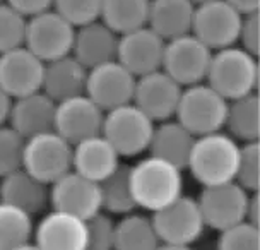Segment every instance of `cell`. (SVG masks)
I'll list each match as a JSON object with an SVG mask.
<instances>
[{"instance_id": "cell-26", "label": "cell", "mask_w": 260, "mask_h": 250, "mask_svg": "<svg viewBox=\"0 0 260 250\" xmlns=\"http://www.w3.org/2000/svg\"><path fill=\"white\" fill-rule=\"evenodd\" d=\"M258 106L260 100L257 91L240 98L228 101L224 129L236 141L248 142L258 141L260 123H258Z\"/></svg>"}, {"instance_id": "cell-19", "label": "cell", "mask_w": 260, "mask_h": 250, "mask_svg": "<svg viewBox=\"0 0 260 250\" xmlns=\"http://www.w3.org/2000/svg\"><path fill=\"white\" fill-rule=\"evenodd\" d=\"M57 101L40 89L12 100L7 123L27 139L40 132L52 131L55 123Z\"/></svg>"}, {"instance_id": "cell-30", "label": "cell", "mask_w": 260, "mask_h": 250, "mask_svg": "<svg viewBox=\"0 0 260 250\" xmlns=\"http://www.w3.org/2000/svg\"><path fill=\"white\" fill-rule=\"evenodd\" d=\"M151 0H103L100 19L115 33L123 35L147 24Z\"/></svg>"}, {"instance_id": "cell-42", "label": "cell", "mask_w": 260, "mask_h": 250, "mask_svg": "<svg viewBox=\"0 0 260 250\" xmlns=\"http://www.w3.org/2000/svg\"><path fill=\"white\" fill-rule=\"evenodd\" d=\"M193 4H201V2H206V0H192Z\"/></svg>"}, {"instance_id": "cell-5", "label": "cell", "mask_w": 260, "mask_h": 250, "mask_svg": "<svg viewBox=\"0 0 260 250\" xmlns=\"http://www.w3.org/2000/svg\"><path fill=\"white\" fill-rule=\"evenodd\" d=\"M154 120L130 101L106 110L101 134L113 144L122 158H137L149 149Z\"/></svg>"}, {"instance_id": "cell-21", "label": "cell", "mask_w": 260, "mask_h": 250, "mask_svg": "<svg viewBox=\"0 0 260 250\" xmlns=\"http://www.w3.org/2000/svg\"><path fill=\"white\" fill-rule=\"evenodd\" d=\"M0 201L21 207L31 216L50 206V185L21 168L0 177Z\"/></svg>"}, {"instance_id": "cell-34", "label": "cell", "mask_w": 260, "mask_h": 250, "mask_svg": "<svg viewBox=\"0 0 260 250\" xmlns=\"http://www.w3.org/2000/svg\"><path fill=\"white\" fill-rule=\"evenodd\" d=\"M26 139L9 123L0 125V177L21 168Z\"/></svg>"}, {"instance_id": "cell-37", "label": "cell", "mask_w": 260, "mask_h": 250, "mask_svg": "<svg viewBox=\"0 0 260 250\" xmlns=\"http://www.w3.org/2000/svg\"><path fill=\"white\" fill-rule=\"evenodd\" d=\"M238 41L241 48H245L247 52L258 55V12L245 14L241 19Z\"/></svg>"}, {"instance_id": "cell-15", "label": "cell", "mask_w": 260, "mask_h": 250, "mask_svg": "<svg viewBox=\"0 0 260 250\" xmlns=\"http://www.w3.org/2000/svg\"><path fill=\"white\" fill-rule=\"evenodd\" d=\"M105 110H101L86 92L57 101L53 131L71 144L101 132Z\"/></svg>"}, {"instance_id": "cell-23", "label": "cell", "mask_w": 260, "mask_h": 250, "mask_svg": "<svg viewBox=\"0 0 260 250\" xmlns=\"http://www.w3.org/2000/svg\"><path fill=\"white\" fill-rule=\"evenodd\" d=\"M87 71L89 69L79 62L72 53L45 62L41 89L55 101L82 95L86 92Z\"/></svg>"}, {"instance_id": "cell-17", "label": "cell", "mask_w": 260, "mask_h": 250, "mask_svg": "<svg viewBox=\"0 0 260 250\" xmlns=\"http://www.w3.org/2000/svg\"><path fill=\"white\" fill-rule=\"evenodd\" d=\"M165 43L159 35L149 26H141L137 29L120 35L117 60L125 66L136 77L161 69Z\"/></svg>"}, {"instance_id": "cell-35", "label": "cell", "mask_w": 260, "mask_h": 250, "mask_svg": "<svg viewBox=\"0 0 260 250\" xmlns=\"http://www.w3.org/2000/svg\"><path fill=\"white\" fill-rule=\"evenodd\" d=\"M86 248L110 250L115 245V221L111 214L100 209L86 217Z\"/></svg>"}, {"instance_id": "cell-20", "label": "cell", "mask_w": 260, "mask_h": 250, "mask_svg": "<svg viewBox=\"0 0 260 250\" xmlns=\"http://www.w3.org/2000/svg\"><path fill=\"white\" fill-rule=\"evenodd\" d=\"M122 156L103 134H94L72 144V170L101 182L118 168Z\"/></svg>"}, {"instance_id": "cell-38", "label": "cell", "mask_w": 260, "mask_h": 250, "mask_svg": "<svg viewBox=\"0 0 260 250\" xmlns=\"http://www.w3.org/2000/svg\"><path fill=\"white\" fill-rule=\"evenodd\" d=\"M6 2L26 17H31L35 14H40L53 7V0H6Z\"/></svg>"}, {"instance_id": "cell-7", "label": "cell", "mask_w": 260, "mask_h": 250, "mask_svg": "<svg viewBox=\"0 0 260 250\" xmlns=\"http://www.w3.org/2000/svg\"><path fill=\"white\" fill-rule=\"evenodd\" d=\"M22 168L50 185L72 170V144L53 129L27 137Z\"/></svg>"}, {"instance_id": "cell-36", "label": "cell", "mask_w": 260, "mask_h": 250, "mask_svg": "<svg viewBox=\"0 0 260 250\" xmlns=\"http://www.w3.org/2000/svg\"><path fill=\"white\" fill-rule=\"evenodd\" d=\"M103 0H53V9L72 26H82L100 19Z\"/></svg>"}, {"instance_id": "cell-25", "label": "cell", "mask_w": 260, "mask_h": 250, "mask_svg": "<svg viewBox=\"0 0 260 250\" xmlns=\"http://www.w3.org/2000/svg\"><path fill=\"white\" fill-rule=\"evenodd\" d=\"M195 4L192 0H151L147 26L162 40H171L192 31Z\"/></svg>"}, {"instance_id": "cell-27", "label": "cell", "mask_w": 260, "mask_h": 250, "mask_svg": "<svg viewBox=\"0 0 260 250\" xmlns=\"http://www.w3.org/2000/svg\"><path fill=\"white\" fill-rule=\"evenodd\" d=\"M159 247L152 217L141 212H127L115 223V245L118 250H152Z\"/></svg>"}, {"instance_id": "cell-2", "label": "cell", "mask_w": 260, "mask_h": 250, "mask_svg": "<svg viewBox=\"0 0 260 250\" xmlns=\"http://www.w3.org/2000/svg\"><path fill=\"white\" fill-rule=\"evenodd\" d=\"M240 144L224 129L195 136L185 170L202 187L235 180Z\"/></svg>"}, {"instance_id": "cell-22", "label": "cell", "mask_w": 260, "mask_h": 250, "mask_svg": "<svg viewBox=\"0 0 260 250\" xmlns=\"http://www.w3.org/2000/svg\"><path fill=\"white\" fill-rule=\"evenodd\" d=\"M120 35L115 33L101 19L76 27L72 43V55L87 69L117 58Z\"/></svg>"}, {"instance_id": "cell-18", "label": "cell", "mask_w": 260, "mask_h": 250, "mask_svg": "<svg viewBox=\"0 0 260 250\" xmlns=\"http://www.w3.org/2000/svg\"><path fill=\"white\" fill-rule=\"evenodd\" d=\"M32 242L41 250H84L87 245L86 220L52 209L35 225Z\"/></svg>"}, {"instance_id": "cell-6", "label": "cell", "mask_w": 260, "mask_h": 250, "mask_svg": "<svg viewBox=\"0 0 260 250\" xmlns=\"http://www.w3.org/2000/svg\"><path fill=\"white\" fill-rule=\"evenodd\" d=\"M228 100L206 81L183 86L175 118L193 136L224 129Z\"/></svg>"}, {"instance_id": "cell-32", "label": "cell", "mask_w": 260, "mask_h": 250, "mask_svg": "<svg viewBox=\"0 0 260 250\" xmlns=\"http://www.w3.org/2000/svg\"><path fill=\"white\" fill-rule=\"evenodd\" d=\"M217 233V248L221 250H257L260 247L258 225L247 220L236 221Z\"/></svg>"}, {"instance_id": "cell-29", "label": "cell", "mask_w": 260, "mask_h": 250, "mask_svg": "<svg viewBox=\"0 0 260 250\" xmlns=\"http://www.w3.org/2000/svg\"><path fill=\"white\" fill-rule=\"evenodd\" d=\"M101 209L113 216H123L137 209L130 185V165L120 163L118 168L100 182Z\"/></svg>"}, {"instance_id": "cell-31", "label": "cell", "mask_w": 260, "mask_h": 250, "mask_svg": "<svg viewBox=\"0 0 260 250\" xmlns=\"http://www.w3.org/2000/svg\"><path fill=\"white\" fill-rule=\"evenodd\" d=\"M235 182L247 192H258L260 185V146L258 141H248L240 144L236 161Z\"/></svg>"}, {"instance_id": "cell-24", "label": "cell", "mask_w": 260, "mask_h": 250, "mask_svg": "<svg viewBox=\"0 0 260 250\" xmlns=\"http://www.w3.org/2000/svg\"><path fill=\"white\" fill-rule=\"evenodd\" d=\"M193 141V134L173 117L154 123V131H152L147 151L149 154L166 160L178 168L185 170Z\"/></svg>"}, {"instance_id": "cell-39", "label": "cell", "mask_w": 260, "mask_h": 250, "mask_svg": "<svg viewBox=\"0 0 260 250\" xmlns=\"http://www.w3.org/2000/svg\"><path fill=\"white\" fill-rule=\"evenodd\" d=\"M245 220L250 223L258 225V192H250L247 201V209H245Z\"/></svg>"}, {"instance_id": "cell-43", "label": "cell", "mask_w": 260, "mask_h": 250, "mask_svg": "<svg viewBox=\"0 0 260 250\" xmlns=\"http://www.w3.org/2000/svg\"><path fill=\"white\" fill-rule=\"evenodd\" d=\"M0 2H2V0H0Z\"/></svg>"}, {"instance_id": "cell-3", "label": "cell", "mask_w": 260, "mask_h": 250, "mask_svg": "<svg viewBox=\"0 0 260 250\" xmlns=\"http://www.w3.org/2000/svg\"><path fill=\"white\" fill-rule=\"evenodd\" d=\"M206 82L228 101L255 92L258 84L257 55L236 45L214 50Z\"/></svg>"}, {"instance_id": "cell-11", "label": "cell", "mask_w": 260, "mask_h": 250, "mask_svg": "<svg viewBox=\"0 0 260 250\" xmlns=\"http://www.w3.org/2000/svg\"><path fill=\"white\" fill-rule=\"evenodd\" d=\"M136 81L137 77L113 58L87 71L86 95L106 112L132 101Z\"/></svg>"}, {"instance_id": "cell-41", "label": "cell", "mask_w": 260, "mask_h": 250, "mask_svg": "<svg viewBox=\"0 0 260 250\" xmlns=\"http://www.w3.org/2000/svg\"><path fill=\"white\" fill-rule=\"evenodd\" d=\"M11 106H12V98L9 96V92L0 86V125L7 123Z\"/></svg>"}, {"instance_id": "cell-16", "label": "cell", "mask_w": 260, "mask_h": 250, "mask_svg": "<svg viewBox=\"0 0 260 250\" xmlns=\"http://www.w3.org/2000/svg\"><path fill=\"white\" fill-rule=\"evenodd\" d=\"M43 71L45 62L24 45L0 53V86L12 100L40 91Z\"/></svg>"}, {"instance_id": "cell-12", "label": "cell", "mask_w": 260, "mask_h": 250, "mask_svg": "<svg viewBox=\"0 0 260 250\" xmlns=\"http://www.w3.org/2000/svg\"><path fill=\"white\" fill-rule=\"evenodd\" d=\"M248 194L235 180L202 187L197 202L207 228L219 231L236 221L245 220Z\"/></svg>"}, {"instance_id": "cell-4", "label": "cell", "mask_w": 260, "mask_h": 250, "mask_svg": "<svg viewBox=\"0 0 260 250\" xmlns=\"http://www.w3.org/2000/svg\"><path fill=\"white\" fill-rule=\"evenodd\" d=\"M161 248H190L206 231L197 199L180 196L165 207L151 212Z\"/></svg>"}, {"instance_id": "cell-40", "label": "cell", "mask_w": 260, "mask_h": 250, "mask_svg": "<svg viewBox=\"0 0 260 250\" xmlns=\"http://www.w3.org/2000/svg\"><path fill=\"white\" fill-rule=\"evenodd\" d=\"M233 6L240 14H252V12H258L260 7V0H226Z\"/></svg>"}, {"instance_id": "cell-33", "label": "cell", "mask_w": 260, "mask_h": 250, "mask_svg": "<svg viewBox=\"0 0 260 250\" xmlns=\"http://www.w3.org/2000/svg\"><path fill=\"white\" fill-rule=\"evenodd\" d=\"M27 17L6 0L0 2V53L24 45Z\"/></svg>"}, {"instance_id": "cell-1", "label": "cell", "mask_w": 260, "mask_h": 250, "mask_svg": "<svg viewBox=\"0 0 260 250\" xmlns=\"http://www.w3.org/2000/svg\"><path fill=\"white\" fill-rule=\"evenodd\" d=\"M130 185L137 207L154 212L183 194V170L149 154L130 165Z\"/></svg>"}, {"instance_id": "cell-28", "label": "cell", "mask_w": 260, "mask_h": 250, "mask_svg": "<svg viewBox=\"0 0 260 250\" xmlns=\"http://www.w3.org/2000/svg\"><path fill=\"white\" fill-rule=\"evenodd\" d=\"M32 216L21 207L0 201V250L36 248Z\"/></svg>"}, {"instance_id": "cell-8", "label": "cell", "mask_w": 260, "mask_h": 250, "mask_svg": "<svg viewBox=\"0 0 260 250\" xmlns=\"http://www.w3.org/2000/svg\"><path fill=\"white\" fill-rule=\"evenodd\" d=\"M74 35L76 26L52 7L27 17L24 46L43 62H50L72 52Z\"/></svg>"}, {"instance_id": "cell-14", "label": "cell", "mask_w": 260, "mask_h": 250, "mask_svg": "<svg viewBox=\"0 0 260 250\" xmlns=\"http://www.w3.org/2000/svg\"><path fill=\"white\" fill-rule=\"evenodd\" d=\"M50 207L86 220L101 209L100 182L69 170L50 183Z\"/></svg>"}, {"instance_id": "cell-10", "label": "cell", "mask_w": 260, "mask_h": 250, "mask_svg": "<svg viewBox=\"0 0 260 250\" xmlns=\"http://www.w3.org/2000/svg\"><path fill=\"white\" fill-rule=\"evenodd\" d=\"M243 14L226 0H206L195 4L192 31L209 48L214 50L238 43Z\"/></svg>"}, {"instance_id": "cell-9", "label": "cell", "mask_w": 260, "mask_h": 250, "mask_svg": "<svg viewBox=\"0 0 260 250\" xmlns=\"http://www.w3.org/2000/svg\"><path fill=\"white\" fill-rule=\"evenodd\" d=\"M212 50L193 33H185L166 40L161 69L180 86L206 81Z\"/></svg>"}, {"instance_id": "cell-13", "label": "cell", "mask_w": 260, "mask_h": 250, "mask_svg": "<svg viewBox=\"0 0 260 250\" xmlns=\"http://www.w3.org/2000/svg\"><path fill=\"white\" fill-rule=\"evenodd\" d=\"M182 89L183 86H180L170 74L156 69L137 77L132 101L151 120L162 122L175 117Z\"/></svg>"}]
</instances>
